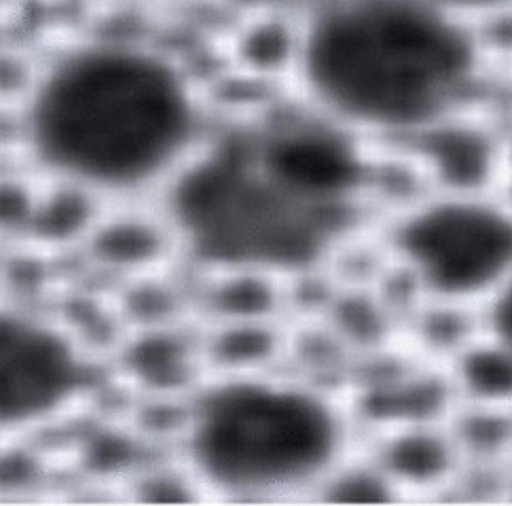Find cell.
I'll use <instances>...</instances> for the list:
<instances>
[{"label": "cell", "instance_id": "7a4b0ae2", "mask_svg": "<svg viewBox=\"0 0 512 506\" xmlns=\"http://www.w3.org/2000/svg\"><path fill=\"white\" fill-rule=\"evenodd\" d=\"M483 34L441 0H314L299 17L295 94L381 149L487 100Z\"/></svg>", "mask_w": 512, "mask_h": 506}, {"label": "cell", "instance_id": "5b68a950", "mask_svg": "<svg viewBox=\"0 0 512 506\" xmlns=\"http://www.w3.org/2000/svg\"><path fill=\"white\" fill-rule=\"evenodd\" d=\"M364 236L409 312L477 316L512 276V189H415L381 206Z\"/></svg>", "mask_w": 512, "mask_h": 506}, {"label": "cell", "instance_id": "ba28073f", "mask_svg": "<svg viewBox=\"0 0 512 506\" xmlns=\"http://www.w3.org/2000/svg\"><path fill=\"white\" fill-rule=\"evenodd\" d=\"M367 454L402 498L441 494L466 475L468 460L447 415L383 424Z\"/></svg>", "mask_w": 512, "mask_h": 506}, {"label": "cell", "instance_id": "6da1fadb", "mask_svg": "<svg viewBox=\"0 0 512 506\" xmlns=\"http://www.w3.org/2000/svg\"><path fill=\"white\" fill-rule=\"evenodd\" d=\"M24 149L58 183L98 197L166 189L208 140L189 72L132 36H87L36 72L22 108Z\"/></svg>", "mask_w": 512, "mask_h": 506}, {"label": "cell", "instance_id": "9c48e42d", "mask_svg": "<svg viewBox=\"0 0 512 506\" xmlns=\"http://www.w3.org/2000/svg\"><path fill=\"white\" fill-rule=\"evenodd\" d=\"M453 407L512 413V350L474 329L438 363Z\"/></svg>", "mask_w": 512, "mask_h": 506}, {"label": "cell", "instance_id": "52a82bcc", "mask_svg": "<svg viewBox=\"0 0 512 506\" xmlns=\"http://www.w3.org/2000/svg\"><path fill=\"white\" fill-rule=\"evenodd\" d=\"M386 151L394 153L415 189H512V132L487 100L457 108Z\"/></svg>", "mask_w": 512, "mask_h": 506}, {"label": "cell", "instance_id": "8992f818", "mask_svg": "<svg viewBox=\"0 0 512 506\" xmlns=\"http://www.w3.org/2000/svg\"><path fill=\"white\" fill-rule=\"evenodd\" d=\"M89 365L56 320L0 305V437L58 420L85 392Z\"/></svg>", "mask_w": 512, "mask_h": 506}, {"label": "cell", "instance_id": "277c9868", "mask_svg": "<svg viewBox=\"0 0 512 506\" xmlns=\"http://www.w3.org/2000/svg\"><path fill=\"white\" fill-rule=\"evenodd\" d=\"M163 191L176 244L225 274H309L337 257L347 240L364 238L280 187L242 132L208 136Z\"/></svg>", "mask_w": 512, "mask_h": 506}, {"label": "cell", "instance_id": "8fae6325", "mask_svg": "<svg viewBox=\"0 0 512 506\" xmlns=\"http://www.w3.org/2000/svg\"><path fill=\"white\" fill-rule=\"evenodd\" d=\"M441 3L479 32L512 13V0H441Z\"/></svg>", "mask_w": 512, "mask_h": 506}, {"label": "cell", "instance_id": "3957f363", "mask_svg": "<svg viewBox=\"0 0 512 506\" xmlns=\"http://www.w3.org/2000/svg\"><path fill=\"white\" fill-rule=\"evenodd\" d=\"M360 445L352 409L337 392L261 369L201 388L182 428L191 477L240 500L316 494Z\"/></svg>", "mask_w": 512, "mask_h": 506}, {"label": "cell", "instance_id": "30bf717a", "mask_svg": "<svg viewBox=\"0 0 512 506\" xmlns=\"http://www.w3.org/2000/svg\"><path fill=\"white\" fill-rule=\"evenodd\" d=\"M477 324L481 331L512 350V276L481 307Z\"/></svg>", "mask_w": 512, "mask_h": 506}, {"label": "cell", "instance_id": "7c38bea8", "mask_svg": "<svg viewBox=\"0 0 512 506\" xmlns=\"http://www.w3.org/2000/svg\"><path fill=\"white\" fill-rule=\"evenodd\" d=\"M254 17H301L314 0H231Z\"/></svg>", "mask_w": 512, "mask_h": 506}]
</instances>
